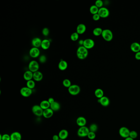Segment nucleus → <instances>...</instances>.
<instances>
[{
	"mask_svg": "<svg viewBox=\"0 0 140 140\" xmlns=\"http://www.w3.org/2000/svg\"><path fill=\"white\" fill-rule=\"evenodd\" d=\"M88 55V49L83 46L78 47L76 51V55L78 59L84 60L85 59Z\"/></svg>",
	"mask_w": 140,
	"mask_h": 140,
	"instance_id": "1",
	"label": "nucleus"
},
{
	"mask_svg": "<svg viewBox=\"0 0 140 140\" xmlns=\"http://www.w3.org/2000/svg\"><path fill=\"white\" fill-rule=\"evenodd\" d=\"M102 37L106 41L110 42L113 39L114 34L111 30L108 29H106L103 30L102 33Z\"/></svg>",
	"mask_w": 140,
	"mask_h": 140,
	"instance_id": "2",
	"label": "nucleus"
},
{
	"mask_svg": "<svg viewBox=\"0 0 140 140\" xmlns=\"http://www.w3.org/2000/svg\"><path fill=\"white\" fill-rule=\"evenodd\" d=\"M68 92L70 95L75 96L78 95L81 91V88L79 85H72L68 88Z\"/></svg>",
	"mask_w": 140,
	"mask_h": 140,
	"instance_id": "3",
	"label": "nucleus"
},
{
	"mask_svg": "<svg viewBox=\"0 0 140 140\" xmlns=\"http://www.w3.org/2000/svg\"><path fill=\"white\" fill-rule=\"evenodd\" d=\"M88 127L86 126L80 127L77 131V135L79 137H85L87 136L90 132Z\"/></svg>",
	"mask_w": 140,
	"mask_h": 140,
	"instance_id": "4",
	"label": "nucleus"
},
{
	"mask_svg": "<svg viewBox=\"0 0 140 140\" xmlns=\"http://www.w3.org/2000/svg\"><path fill=\"white\" fill-rule=\"evenodd\" d=\"M39 64L37 61L33 60L31 61L29 63V70L30 71L34 73L37 72L39 69Z\"/></svg>",
	"mask_w": 140,
	"mask_h": 140,
	"instance_id": "5",
	"label": "nucleus"
},
{
	"mask_svg": "<svg viewBox=\"0 0 140 140\" xmlns=\"http://www.w3.org/2000/svg\"><path fill=\"white\" fill-rule=\"evenodd\" d=\"M32 111L33 114L37 116L41 117L43 116L44 110L39 105H35L33 106L32 108Z\"/></svg>",
	"mask_w": 140,
	"mask_h": 140,
	"instance_id": "6",
	"label": "nucleus"
},
{
	"mask_svg": "<svg viewBox=\"0 0 140 140\" xmlns=\"http://www.w3.org/2000/svg\"><path fill=\"white\" fill-rule=\"evenodd\" d=\"M20 92L23 97H28L32 94V90L27 87H24L21 88Z\"/></svg>",
	"mask_w": 140,
	"mask_h": 140,
	"instance_id": "7",
	"label": "nucleus"
},
{
	"mask_svg": "<svg viewBox=\"0 0 140 140\" xmlns=\"http://www.w3.org/2000/svg\"><path fill=\"white\" fill-rule=\"evenodd\" d=\"M98 14L100 16V17L106 18L109 17L110 15V12L108 8L103 7L99 9Z\"/></svg>",
	"mask_w": 140,
	"mask_h": 140,
	"instance_id": "8",
	"label": "nucleus"
},
{
	"mask_svg": "<svg viewBox=\"0 0 140 140\" xmlns=\"http://www.w3.org/2000/svg\"><path fill=\"white\" fill-rule=\"evenodd\" d=\"M130 131L128 128L125 126H123L119 129V135L123 138H126L129 136Z\"/></svg>",
	"mask_w": 140,
	"mask_h": 140,
	"instance_id": "9",
	"label": "nucleus"
},
{
	"mask_svg": "<svg viewBox=\"0 0 140 140\" xmlns=\"http://www.w3.org/2000/svg\"><path fill=\"white\" fill-rule=\"evenodd\" d=\"M95 45L94 40L90 38H88L84 40L83 46L87 49H92Z\"/></svg>",
	"mask_w": 140,
	"mask_h": 140,
	"instance_id": "10",
	"label": "nucleus"
},
{
	"mask_svg": "<svg viewBox=\"0 0 140 140\" xmlns=\"http://www.w3.org/2000/svg\"><path fill=\"white\" fill-rule=\"evenodd\" d=\"M29 55L32 58H37L40 55V50L38 48L33 47L30 50Z\"/></svg>",
	"mask_w": 140,
	"mask_h": 140,
	"instance_id": "11",
	"label": "nucleus"
},
{
	"mask_svg": "<svg viewBox=\"0 0 140 140\" xmlns=\"http://www.w3.org/2000/svg\"><path fill=\"white\" fill-rule=\"evenodd\" d=\"M98 102L102 106L104 107L108 106L110 103L109 99L106 96H103L102 98L98 99Z\"/></svg>",
	"mask_w": 140,
	"mask_h": 140,
	"instance_id": "12",
	"label": "nucleus"
},
{
	"mask_svg": "<svg viewBox=\"0 0 140 140\" xmlns=\"http://www.w3.org/2000/svg\"><path fill=\"white\" fill-rule=\"evenodd\" d=\"M76 123L78 126L82 127V126H85L86 123H87V121L84 117L80 116L77 118Z\"/></svg>",
	"mask_w": 140,
	"mask_h": 140,
	"instance_id": "13",
	"label": "nucleus"
},
{
	"mask_svg": "<svg viewBox=\"0 0 140 140\" xmlns=\"http://www.w3.org/2000/svg\"><path fill=\"white\" fill-rule=\"evenodd\" d=\"M54 112V111L50 108L46 109L44 110L43 116L45 118H49L53 116Z\"/></svg>",
	"mask_w": 140,
	"mask_h": 140,
	"instance_id": "14",
	"label": "nucleus"
},
{
	"mask_svg": "<svg viewBox=\"0 0 140 140\" xmlns=\"http://www.w3.org/2000/svg\"><path fill=\"white\" fill-rule=\"evenodd\" d=\"M86 30V26L83 24H78L76 28V32L79 35L83 34L85 33Z\"/></svg>",
	"mask_w": 140,
	"mask_h": 140,
	"instance_id": "15",
	"label": "nucleus"
},
{
	"mask_svg": "<svg viewBox=\"0 0 140 140\" xmlns=\"http://www.w3.org/2000/svg\"><path fill=\"white\" fill-rule=\"evenodd\" d=\"M42 40L39 37H35L32 40V44L34 47L39 48L41 46Z\"/></svg>",
	"mask_w": 140,
	"mask_h": 140,
	"instance_id": "16",
	"label": "nucleus"
},
{
	"mask_svg": "<svg viewBox=\"0 0 140 140\" xmlns=\"http://www.w3.org/2000/svg\"><path fill=\"white\" fill-rule=\"evenodd\" d=\"M130 49L131 51L135 53L140 51V44L138 42H134L131 44Z\"/></svg>",
	"mask_w": 140,
	"mask_h": 140,
	"instance_id": "17",
	"label": "nucleus"
},
{
	"mask_svg": "<svg viewBox=\"0 0 140 140\" xmlns=\"http://www.w3.org/2000/svg\"><path fill=\"white\" fill-rule=\"evenodd\" d=\"M58 136H59L60 139L62 140H65L68 138V136L69 133L68 131L66 129H63L59 131L58 133Z\"/></svg>",
	"mask_w": 140,
	"mask_h": 140,
	"instance_id": "18",
	"label": "nucleus"
},
{
	"mask_svg": "<svg viewBox=\"0 0 140 140\" xmlns=\"http://www.w3.org/2000/svg\"><path fill=\"white\" fill-rule=\"evenodd\" d=\"M43 78V75L41 72L37 71L34 73L33 79L36 81H40L42 80Z\"/></svg>",
	"mask_w": 140,
	"mask_h": 140,
	"instance_id": "19",
	"label": "nucleus"
},
{
	"mask_svg": "<svg viewBox=\"0 0 140 140\" xmlns=\"http://www.w3.org/2000/svg\"><path fill=\"white\" fill-rule=\"evenodd\" d=\"M34 73L31 72L30 71L28 70L25 71L24 74V78L27 81L31 80L33 79Z\"/></svg>",
	"mask_w": 140,
	"mask_h": 140,
	"instance_id": "20",
	"label": "nucleus"
},
{
	"mask_svg": "<svg viewBox=\"0 0 140 140\" xmlns=\"http://www.w3.org/2000/svg\"><path fill=\"white\" fill-rule=\"evenodd\" d=\"M22 135L19 132L15 131L10 135V140H21Z\"/></svg>",
	"mask_w": 140,
	"mask_h": 140,
	"instance_id": "21",
	"label": "nucleus"
},
{
	"mask_svg": "<svg viewBox=\"0 0 140 140\" xmlns=\"http://www.w3.org/2000/svg\"><path fill=\"white\" fill-rule=\"evenodd\" d=\"M68 67V63L64 60H61L58 65V68L61 71L65 70Z\"/></svg>",
	"mask_w": 140,
	"mask_h": 140,
	"instance_id": "22",
	"label": "nucleus"
},
{
	"mask_svg": "<svg viewBox=\"0 0 140 140\" xmlns=\"http://www.w3.org/2000/svg\"><path fill=\"white\" fill-rule=\"evenodd\" d=\"M51 42L50 40L47 39H44L42 40L41 47L44 50H47L50 47Z\"/></svg>",
	"mask_w": 140,
	"mask_h": 140,
	"instance_id": "23",
	"label": "nucleus"
},
{
	"mask_svg": "<svg viewBox=\"0 0 140 140\" xmlns=\"http://www.w3.org/2000/svg\"><path fill=\"white\" fill-rule=\"evenodd\" d=\"M50 108H51L54 111H58L61 109V105L60 103L58 102L55 101L54 103L51 104L50 105Z\"/></svg>",
	"mask_w": 140,
	"mask_h": 140,
	"instance_id": "24",
	"label": "nucleus"
},
{
	"mask_svg": "<svg viewBox=\"0 0 140 140\" xmlns=\"http://www.w3.org/2000/svg\"><path fill=\"white\" fill-rule=\"evenodd\" d=\"M39 106L43 109V110H45L46 109L50 108V104L48 100H43L40 102Z\"/></svg>",
	"mask_w": 140,
	"mask_h": 140,
	"instance_id": "25",
	"label": "nucleus"
},
{
	"mask_svg": "<svg viewBox=\"0 0 140 140\" xmlns=\"http://www.w3.org/2000/svg\"><path fill=\"white\" fill-rule=\"evenodd\" d=\"M95 95L96 97L98 99H100L103 97L104 96V92L103 90L100 88H97L96 89L95 92Z\"/></svg>",
	"mask_w": 140,
	"mask_h": 140,
	"instance_id": "26",
	"label": "nucleus"
},
{
	"mask_svg": "<svg viewBox=\"0 0 140 140\" xmlns=\"http://www.w3.org/2000/svg\"><path fill=\"white\" fill-rule=\"evenodd\" d=\"M103 30L100 27H97L93 30V34L96 36H99L102 35Z\"/></svg>",
	"mask_w": 140,
	"mask_h": 140,
	"instance_id": "27",
	"label": "nucleus"
},
{
	"mask_svg": "<svg viewBox=\"0 0 140 140\" xmlns=\"http://www.w3.org/2000/svg\"><path fill=\"white\" fill-rule=\"evenodd\" d=\"M99 8L98 7L95 5H92V6H90V11L91 14L92 15H95V14H97L99 11Z\"/></svg>",
	"mask_w": 140,
	"mask_h": 140,
	"instance_id": "28",
	"label": "nucleus"
},
{
	"mask_svg": "<svg viewBox=\"0 0 140 140\" xmlns=\"http://www.w3.org/2000/svg\"><path fill=\"white\" fill-rule=\"evenodd\" d=\"M35 86V81L33 80L29 81H27L26 87L32 89H34Z\"/></svg>",
	"mask_w": 140,
	"mask_h": 140,
	"instance_id": "29",
	"label": "nucleus"
},
{
	"mask_svg": "<svg viewBox=\"0 0 140 140\" xmlns=\"http://www.w3.org/2000/svg\"><path fill=\"white\" fill-rule=\"evenodd\" d=\"M89 130L91 132H95L97 131L98 129V126L97 124L95 123L92 124L89 127Z\"/></svg>",
	"mask_w": 140,
	"mask_h": 140,
	"instance_id": "30",
	"label": "nucleus"
},
{
	"mask_svg": "<svg viewBox=\"0 0 140 140\" xmlns=\"http://www.w3.org/2000/svg\"><path fill=\"white\" fill-rule=\"evenodd\" d=\"M71 39L73 41H76L79 38V34L76 32H74L70 36Z\"/></svg>",
	"mask_w": 140,
	"mask_h": 140,
	"instance_id": "31",
	"label": "nucleus"
},
{
	"mask_svg": "<svg viewBox=\"0 0 140 140\" xmlns=\"http://www.w3.org/2000/svg\"><path fill=\"white\" fill-rule=\"evenodd\" d=\"M63 84L64 87L68 88L72 85L70 81L68 79H65L63 81Z\"/></svg>",
	"mask_w": 140,
	"mask_h": 140,
	"instance_id": "32",
	"label": "nucleus"
},
{
	"mask_svg": "<svg viewBox=\"0 0 140 140\" xmlns=\"http://www.w3.org/2000/svg\"><path fill=\"white\" fill-rule=\"evenodd\" d=\"M0 140H10V135L7 134H4L3 135L1 134Z\"/></svg>",
	"mask_w": 140,
	"mask_h": 140,
	"instance_id": "33",
	"label": "nucleus"
},
{
	"mask_svg": "<svg viewBox=\"0 0 140 140\" xmlns=\"http://www.w3.org/2000/svg\"><path fill=\"white\" fill-rule=\"evenodd\" d=\"M95 5L99 9L103 7L104 3L102 0H97L95 1Z\"/></svg>",
	"mask_w": 140,
	"mask_h": 140,
	"instance_id": "34",
	"label": "nucleus"
},
{
	"mask_svg": "<svg viewBox=\"0 0 140 140\" xmlns=\"http://www.w3.org/2000/svg\"><path fill=\"white\" fill-rule=\"evenodd\" d=\"M137 136H138V133H137V132L136 131H130L129 137L134 139L135 138H136Z\"/></svg>",
	"mask_w": 140,
	"mask_h": 140,
	"instance_id": "35",
	"label": "nucleus"
},
{
	"mask_svg": "<svg viewBox=\"0 0 140 140\" xmlns=\"http://www.w3.org/2000/svg\"><path fill=\"white\" fill-rule=\"evenodd\" d=\"M87 137L90 140H94L95 138V137H96V134H95V132L90 131Z\"/></svg>",
	"mask_w": 140,
	"mask_h": 140,
	"instance_id": "36",
	"label": "nucleus"
},
{
	"mask_svg": "<svg viewBox=\"0 0 140 140\" xmlns=\"http://www.w3.org/2000/svg\"><path fill=\"white\" fill-rule=\"evenodd\" d=\"M49 30L47 28H44L42 29V34L44 36H47L49 34Z\"/></svg>",
	"mask_w": 140,
	"mask_h": 140,
	"instance_id": "37",
	"label": "nucleus"
},
{
	"mask_svg": "<svg viewBox=\"0 0 140 140\" xmlns=\"http://www.w3.org/2000/svg\"><path fill=\"white\" fill-rule=\"evenodd\" d=\"M46 57L44 55H41L39 57V61L41 63H44L46 61Z\"/></svg>",
	"mask_w": 140,
	"mask_h": 140,
	"instance_id": "38",
	"label": "nucleus"
},
{
	"mask_svg": "<svg viewBox=\"0 0 140 140\" xmlns=\"http://www.w3.org/2000/svg\"><path fill=\"white\" fill-rule=\"evenodd\" d=\"M100 18L101 17H100V16L99 15L98 13L93 15V16H92V19L94 20V21H98L100 19Z\"/></svg>",
	"mask_w": 140,
	"mask_h": 140,
	"instance_id": "39",
	"label": "nucleus"
},
{
	"mask_svg": "<svg viewBox=\"0 0 140 140\" xmlns=\"http://www.w3.org/2000/svg\"><path fill=\"white\" fill-rule=\"evenodd\" d=\"M135 58L137 60H140V51L136 53Z\"/></svg>",
	"mask_w": 140,
	"mask_h": 140,
	"instance_id": "40",
	"label": "nucleus"
},
{
	"mask_svg": "<svg viewBox=\"0 0 140 140\" xmlns=\"http://www.w3.org/2000/svg\"><path fill=\"white\" fill-rule=\"evenodd\" d=\"M48 101V102H49V103H50V105H51V104L54 103V102H55L54 99L52 98V97H50V98H49Z\"/></svg>",
	"mask_w": 140,
	"mask_h": 140,
	"instance_id": "41",
	"label": "nucleus"
},
{
	"mask_svg": "<svg viewBox=\"0 0 140 140\" xmlns=\"http://www.w3.org/2000/svg\"><path fill=\"white\" fill-rule=\"evenodd\" d=\"M52 138H53V140H59L60 139L58 135H54L53 136Z\"/></svg>",
	"mask_w": 140,
	"mask_h": 140,
	"instance_id": "42",
	"label": "nucleus"
},
{
	"mask_svg": "<svg viewBox=\"0 0 140 140\" xmlns=\"http://www.w3.org/2000/svg\"><path fill=\"white\" fill-rule=\"evenodd\" d=\"M83 42H84V40L81 39V40H79L78 44L80 45H81V46H83Z\"/></svg>",
	"mask_w": 140,
	"mask_h": 140,
	"instance_id": "43",
	"label": "nucleus"
},
{
	"mask_svg": "<svg viewBox=\"0 0 140 140\" xmlns=\"http://www.w3.org/2000/svg\"><path fill=\"white\" fill-rule=\"evenodd\" d=\"M124 140H134L133 138H131L130 137H127L126 138H125Z\"/></svg>",
	"mask_w": 140,
	"mask_h": 140,
	"instance_id": "44",
	"label": "nucleus"
},
{
	"mask_svg": "<svg viewBox=\"0 0 140 140\" xmlns=\"http://www.w3.org/2000/svg\"><path fill=\"white\" fill-rule=\"evenodd\" d=\"M59 140H62V139H60Z\"/></svg>",
	"mask_w": 140,
	"mask_h": 140,
	"instance_id": "45",
	"label": "nucleus"
}]
</instances>
